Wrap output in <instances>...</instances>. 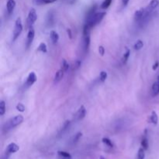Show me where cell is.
I'll return each instance as SVG.
<instances>
[{
  "label": "cell",
  "instance_id": "obj_33",
  "mask_svg": "<svg viewBox=\"0 0 159 159\" xmlns=\"http://www.w3.org/2000/svg\"><path fill=\"white\" fill-rule=\"evenodd\" d=\"M98 51H99V54L101 56H103L104 54H105V48H104L103 46H102V45H100L99 47L98 48Z\"/></svg>",
  "mask_w": 159,
  "mask_h": 159
},
{
  "label": "cell",
  "instance_id": "obj_36",
  "mask_svg": "<svg viewBox=\"0 0 159 159\" xmlns=\"http://www.w3.org/2000/svg\"><path fill=\"white\" fill-rule=\"evenodd\" d=\"M66 2L68 4H74L76 2V0H65Z\"/></svg>",
  "mask_w": 159,
  "mask_h": 159
},
{
  "label": "cell",
  "instance_id": "obj_31",
  "mask_svg": "<svg viewBox=\"0 0 159 159\" xmlns=\"http://www.w3.org/2000/svg\"><path fill=\"white\" fill-rule=\"evenodd\" d=\"M82 132H79V133L76 134L75 135L74 138H73V143H77L78 141L80 140V138H82Z\"/></svg>",
  "mask_w": 159,
  "mask_h": 159
},
{
  "label": "cell",
  "instance_id": "obj_21",
  "mask_svg": "<svg viewBox=\"0 0 159 159\" xmlns=\"http://www.w3.org/2000/svg\"><path fill=\"white\" fill-rule=\"evenodd\" d=\"M57 154H58V155H59L61 157H63V158H64V159L72 158V155H71L69 153L65 152V151H57Z\"/></svg>",
  "mask_w": 159,
  "mask_h": 159
},
{
  "label": "cell",
  "instance_id": "obj_5",
  "mask_svg": "<svg viewBox=\"0 0 159 159\" xmlns=\"http://www.w3.org/2000/svg\"><path fill=\"white\" fill-rule=\"evenodd\" d=\"M35 37V30L33 26L29 28V30H28L27 33V37H26V48H29L31 46L32 43H33V40Z\"/></svg>",
  "mask_w": 159,
  "mask_h": 159
},
{
  "label": "cell",
  "instance_id": "obj_29",
  "mask_svg": "<svg viewBox=\"0 0 159 159\" xmlns=\"http://www.w3.org/2000/svg\"><path fill=\"white\" fill-rule=\"evenodd\" d=\"M16 109H17L19 112H20V113H23V112L25 111L24 105H23V103H17V107H16Z\"/></svg>",
  "mask_w": 159,
  "mask_h": 159
},
{
  "label": "cell",
  "instance_id": "obj_34",
  "mask_svg": "<svg viewBox=\"0 0 159 159\" xmlns=\"http://www.w3.org/2000/svg\"><path fill=\"white\" fill-rule=\"evenodd\" d=\"M158 66H159V62L158 61H155V62H154V64H153V66H152V69L154 71H155V70H157V68H158Z\"/></svg>",
  "mask_w": 159,
  "mask_h": 159
},
{
  "label": "cell",
  "instance_id": "obj_18",
  "mask_svg": "<svg viewBox=\"0 0 159 159\" xmlns=\"http://www.w3.org/2000/svg\"><path fill=\"white\" fill-rule=\"evenodd\" d=\"M130 55V51L129 48H126V51L124 52L123 57H122V62H123V64H126V63H127Z\"/></svg>",
  "mask_w": 159,
  "mask_h": 159
},
{
  "label": "cell",
  "instance_id": "obj_10",
  "mask_svg": "<svg viewBox=\"0 0 159 159\" xmlns=\"http://www.w3.org/2000/svg\"><path fill=\"white\" fill-rule=\"evenodd\" d=\"M134 20L136 21H139V20L144 18V17H146V15H145V8H141L139 10H136L134 13Z\"/></svg>",
  "mask_w": 159,
  "mask_h": 159
},
{
  "label": "cell",
  "instance_id": "obj_27",
  "mask_svg": "<svg viewBox=\"0 0 159 159\" xmlns=\"http://www.w3.org/2000/svg\"><path fill=\"white\" fill-rule=\"evenodd\" d=\"M141 147L145 150H148V141L145 136H144V138H143V139L141 140Z\"/></svg>",
  "mask_w": 159,
  "mask_h": 159
},
{
  "label": "cell",
  "instance_id": "obj_3",
  "mask_svg": "<svg viewBox=\"0 0 159 159\" xmlns=\"http://www.w3.org/2000/svg\"><path fill=\"white\" fill-rule=\"evenodd\" d=\"M23 23H22V20L20 17H18L15 21V26H14V30H13V41H15L20 36L22 31H23Z\"/></svg>",
  "mask_w": 159,
  "mask_h": 159
},
{
  "label": "cell",
  "instance_id": "obj_30",
  "mask_svg": "<svg viewBox=\"0 0 159 159\" xmlns=\"http://www.w3.org/2000/svg\"><path fill=\"white\" fill-rule=\"evenodd\" d=\"M70 124V120H66V121H64V123H63L62 127H61V131H64V130H66L67 129H68Z\"/></svg>",
  "mask_w": 159,
  "mask_h": 159
},
{
  "label": "cell",
  "instance_id": "obj_11",
  "mask_svg": "<svg viewBox=\"0 0 159 159\" xmlns=\"http://www.w3.org/2000/svg\"><path fill=\"white\" fill-rule=\"evenodd\" d=\"M159 94V76H157V80L156 82H154L152 85V87H151V95L153 97L157 96Z\"/></svg>",
  "mask_w": 159,
  "mask_h": 159
},
{
  "label": "cell",
  "instance_id": "obj_35",
  "mask_svg": "<svg viewBox=\"0 0 159 159\" xmlns=\"http://www.w3.org/2000/svg\"><path fill=\"white\" fill-rule=\"evenodd\" d=\"M67 33L68 35L69 38H70V39H72V33L71 29H67Z\"/></svg>",
  "mask_w": 159,
  "mask_h": 159
},
{
  "label": "cell",
  "instance_id": "obj_8",
  "mask_svg": "<svg viewBox=\"0 0 159 159\" xmlns=\"http://www.w3.org/2000/svg\"><path fill=\"white\" fill-rule=\"evenodd\" d=\"M19 150H20V147H19L16 143H10L8 146H7L6 150V157L8 158L9 156H10V154L17 152Z\"/></svg>",
  "mask_w": 159,
  "mask_h": 159
},
{
  "label": "cell",
  "instance_id": "obj_20",
  "mask_svg": "<svg viewBox=\"0 0 159 159\" xmlns=\"http://www.w3.org/2000/svg\"><path fill=\"white\" fill-rule=\"evenodd\" d=\"M37 51H41L42 53H47L48 52V47H47L46 44L44 42H41L37 48Z\"/></svg>",
  "mask_w": 159,
  "mask_h": 159
},
{
  "label": "cell",
  "instance_id": "obj_7",
  "mask_svg": "<svg viewBox=\"0 0 159 159\" xmlns=\"http://www.w3.org/2000/svg\"><path fill=\"white\" fill-rule=\"evenodd\" d=\"M37 75L35 74V72H30L29 75H28L27 78H26V82H25V86L26 88L30 87V86H32L37 82Z\"/></svg>",
  "mask_w": 159,
  "mask_h": 159
},
{
  "label": "cell",
  "instance_id": "obj_12",
  "mask_svg": "<svg viewBox=\"0 0 159 159\" xmlns=\"http://www.w3.org/2000/svg\"><path fill=\"white\" fill-rule=\"evenodd\" d=\"M17 2L15 0H7L6 2V10L9 14H11L13 12L14 9H15Z\"/></svg>",
  "mask_w": 159,
  "mask_h": 159
},
{
  "label": "cell",
  "instance_id": "obj_23",
  "mask_svg": "<svg viewBox=\"0 0 159 159\" xmlns=\"http://www.w3.org/2000/svg\"><path fill=\"white\" fill-rule=\"evenodd\" d=\"M6 113V103L4 100L0 101V116H3Z\"/></svg>",
  "mask_w": 159,
  "mask_h": 159
},
{
  "label": "cell",
  "instance_id": "obj_19",
  "mask_svg": "<svg viewBox=\"0 0 159 159\" xmlns=\"http://www.w3.org/2000/svg\"><path fill=\"white\" fill-rule=\"evenodd\" d=\"M70 68V65H69L68 62L66 61L65 59H62L61 60V69H62L64 72H67L68 70Z\"/></svg>",
  "mask_w": 159,
  "mask_h": 159
},
{
  "label": "cell",
  "instance_id": "obj_6",
  "mask_svg": "<svg viewBox=\"0 0 159 159\" xmlns=\"http://www.w3.org/2000/svg\"><path fill=\"white\" fill-rule=\"evenodd\" d=\"M159 5V1L158 0H151V2H149V4L148 5V6L145 8V15L146 17H148V15H150Z\"/></svg>",
  "mask_w": 159,
  "mask_h": 159
},
{
  "label": "cell",
  "instance_id": "obj_9",
  "mask_svg": "<svg viewBox=\"0 0 159 159\" xmlns=\"http://www.w3.org/2000/svg\"><path fill=\"white\" fill-rule=\"evenodd\" d=\"M85 115H86V110L84 106H82L75 114V118L76 120H82L85 118Z\"/></svg>",
  "mask_w": 159,
  "mask_h": 159
},
{
  "label": "cell",
  "instance_id": "obj_4",
  "mask_svg": "<svg viewBox=\"0 0 159 159\" xmlns=\"http://www.w3.org/2000/svg\"><path fill=\"white\" fill-rule=\"evenodd\" d=\"M37 20V14L36 10L34 8H31L29 11L27 19H26V23H27V26H29V28L33 26Z\"/></svg>",
  "mask_w": 159,
  "mask_h": 159
},
{
  "label": "cell",
  "instance_id": "obj_13",
  "mask_svg": "<svg viewBox=\"0 0 159 159\" xmlns=\"http://www.w3.org/2000/svg\"><path fill=\"white\" fill-rule=\"evenodd\" d=\"M64 75V72L62 70V69H59V70L57 71L54 76V83L55 84V83H57V82H59L60 81L63 79Z\"/></svg>",
  "mask_w": 159,
  "mask_h": 159
},
{
  "label": "cell",
  "instance_id": "obj_32",
  "mask_svg": "<svg viewBox=\"0 0 159 159\" xmlns=\"http://www.w3.org/2000/svg\"><path fill=\"white\" fill-rule=\"evenodd\" d=\"M82 65V61H79V60H77V61H75L74 64H73V70H77Z\"/></svg>",
  "mask_w": 159,
  "mask_h": 159
},
{
  "label": "cell",
  "instance_id": "obj_17",
  "mask_svg": "<svg viewBox=\"0 0 159 159\" xmlns=\"http://www.w3.org/2000/svg\"><path fill=\"white\" fill-rule=\"evenodd\" d=\"M50 37H51V40L53 42V44H56V43H57V41H59V35L54 30H51L50 32Z\"/></svg>",
  "mask_w": 159,
  "mask_h": 159
},
{
  "label": "cell",
  "instance_id": "obj_28",
  "mask_svg": "<svg viewBox=\"0 0 159 159\" xmlns=\"http://www.w3.org/2000/svg\"><path fill=\"white\" fill-rule=\"evenodd\" d=\"M107 77H108V75H107V72H105V71H102L100 72L99 75V79L102 82H104L107 79Z\"/></svg>",
  "mask_w": 159,
  "mask_h": 159
},
{
  "label": "cell",
  "instance_id": "obj_1",
  "mask_svg": "<svg viewBox=\"0 0 159 159\" xmlns=\"http://www.w3.org/2000/svg\"><path fill=\"white\" fill-rule=\"evenodd\" d=\"M95 6L92 8V10L88 13L87 17H86V23L85 24L88 25L90 28L94 27L99 23H101L105 16L107 15V12H97L95 13Z\"/></svg>",
  "mask_w": 159,
  "mask_h": 159
},
{
  "label": "cell",
  "instance_id": "obj_2",
  "mask_svg": "<svg viewBox=\"0 0 159 159\" xmlns=\"http://www.w3.org/2000/svg\"><path fill=\"white\" fill-rule=\"evenodd\" d=\"M24 120V118L22 115H17L15 116L14 117H13L12 119H10L7 123H6L3 126V130L4 131H9L11 129L15 128L16 126H19L20 124H21L22 123Z\"/></svg>",
  "mask_w": 159,
  "mask_h": 159
},
{
  "label": "cell",
  "instance_id": "obj_38",
  "mask_svg": "<svg viewBox=\"0 0 159 159\" xmlns=\"http://www.w3.org/2000/svg\"><path fill=\"white\" fill-rule=\"evenodd\" d=\"M100 159H106V158L104 157H103V156H101V157H100Z\"/></svg>",
  "mask_w": 159,
  "mask_h": 159
},
{
  "label": "cell",
  "instance_id": "obj_37",
  "mask_svg": "<svg viewBox=\"0 0 159 159\" xmlns=\"http://www.w3.org/2000/svg\"><path fill=\"white\" fill-rule=\"evenodd\" d=\"M121 1H122V3H123V5L124 6H126L128 4V2H129L130 0H121Z\"/></svg>",
  "mask_w": 159,
  "mask_h": 159
},
{
  "label": "cell",
  "instance_id": "obj_15",
  "mask_svg": "<svg viewBox=\"0 0 159 159\" xmlns=\"http://www.w3.org/2000/svg\"><path fill=\"white\" fill-rule=\"evenodd\" d=\"M33 3L37 6H41V5H46V4H51L54 3L57 0H32Z\"/></svg>",
  "mask_w": 159,
  "mask_h": 159
},
{
  "label": "cell",
  "instance_id": "obj_16",
  "mask_svg": "<svg viewBox=\"0 0 159 159\" xmlns=\"http://www.w3.org/2000/svg\"><path fill=\"white\" fill-rule=\"evenodd\" d=\"M149 120L154 125H157V123H158V117H157V113L154 110L151 112V116L149 117Z\"/></svg>",
  "mask_w": 159,
  "mask_h": 159
},
{
  "label": "cell",
  "instance_id": "obj_25",
  "mask_svg": "<svg viewBox=\"0 0 159 159\" xmlns=\"http://www.w3.org/2000/svg\"><path fill=\"white\" fill-rule=\"evenodd\" d=\"M112 3V0H104L103 3L101 4V9L103 10H107V8L110 7V6Z\"/></svg>",
  "mask_w": 159,
  "mask_h": 159
},
{
  "label": "cell",
  "instance_id": "obj_14",
  "mask_svg": "<svg viewBox=\"0 0 159 159\" xmlns=\"http://www.w3.org/2000/svg\"><path fill=\"white\" fill-rule=\"evenodd\" d=\"M83 45L85 51H88L90 46V34L83 35Z\"/></svg>",
  "mask_w": 159,
  "mask_h": 159
},
{
  "label": "cell",
  "instance_id": "obj_22",
  "mask_svg": "<svg viewBox=\"0 0 159 159\" xmlns=\"http://www.w3.org/2000/svg\"><path fill=\"white\" fill-rule=\"evenodd\" d=\"M143 47H144V42H143L141 40H138L137 42L134 44V48L136 51H139V50H141Z\"/></svg>",
  "mask_w": 159,
  "mask_h": 159
},
{
  "label": "cell",
  "instance_id": "obj_26",
  "mask_svg": "<svg viewBox=\"0 0 159 159\" xmlns=\"http://www.w3.org/2000/svg\"><path fill=\"white\" fill-rule=\"evenodd\" d=\"M102 141L104 144H106V145H107V147H109V148H112L113 147V142H112V141H110L108 138H103L102 139Z\"/></svg>",
  "mask_w": 159,
  "mask_h": 159
},
{
  "label": "cell",
  "instance_id": "obj_24",
  "mask_svg": "<svg viewBox=\"0 0 159 159\" xmlns=\"http://www.w3.org/2000/svg\"><path fill=\"white\" fill-rule=\"evenodd\" d=\"M145 157V149L141 147V148H139L138 153V159H144Z\"/></svg>",
  "mask_w": 159,
  "mask_h": 159
}]
</instances>
